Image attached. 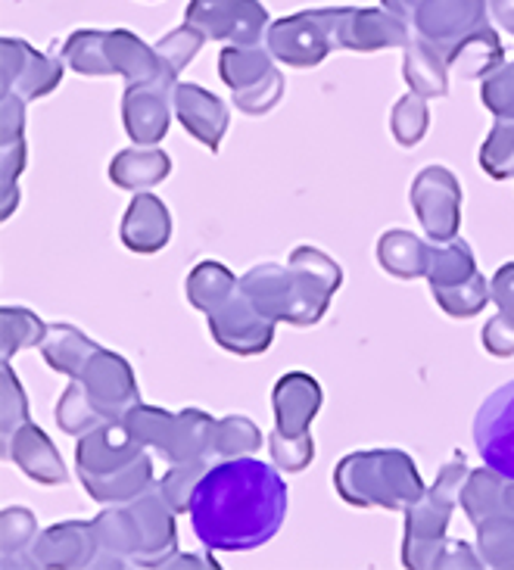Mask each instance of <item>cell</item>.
I'll return each instance as SVG.
<instances>
[{
  "mask_svg": "<svg viewBox=\"0 0 514 570\" xmlns=\"http://www.w3.org/2000/svg\"><path fill=\"white\" fill-rule=\"evenodd\" d=\"M125 431L138 440L140 446L154 449L169 464L200 462L212 452V431L216 417L206 415L200 409H185V412H166L138 402L128 409L122 417Z\"/></svg>",
  "mask_w": 514,
  "mask_h": 570,
  "instance_id": "6",
  "label": "cell"
},
{
  "mask_svg": "<svg viewBox=\"0 0 514 570\" xmlns=\"http://www.w3.org/2000/svg\"><path fill=\"white\" fill-rule=\"evenodd\" d=\"M434 299L439 303V308H443L446 315H452V318H474L477 312L486 308V303H490L493 296H490V281L477 272L474 278L462 281V284H455V287L434 291Z\"/></svg>",
  "mask_w": 514,
  "mask_h": 570,
  "instance_id": "39",
  "label": "cell"
},
{
  "mask_svg": "<svg viewBox=\"0 0 514 570\" xmlns=\"http://www.w3.org/2000/svg\"><path fill=\"white\" fill-rule=\"evenodd\" d=\"M467 480V468L462 455H455L439 474L431 490H424L405 509V542L403 561L412 570H436L439 556L446 546V527H449L452 509L462 499V487Z\"/></svg>",
  "mask_w": 514,
  "mask_h": 570,
  "instance_id": "5",
  "label": "cell"
},
{
  "mask_svg": "<svg viewBox=\"0 0 514 570\" xmlns=\"http://www.w3.org/2000/svg\"><path fill=\"white\" fill-rule=\"evenodd\" d=\"M0 53H3V94L7 97H19L22 104H31V100L45 97L60 85L66 62L38 53L29 41L3 38Z\"/></svg>",
  "mask_w": 514,
  "mask_h": 570,
  "instance_id": "16",
  "label": "cell"
},
{
  "mask_svg": "<svg viewBox=\"0 0 514 570\" xmlns=\"http://www.w3.org/2000/svg\"><path fill=\"white\" fill-rule=\"evenodd\" d=\"M237 287H240V281L234 278L231 268H225L216 259H206V263H200L187 275V299H190V306L200 308V312L216 308Z\"/></svg>",
  "mask_w": 514,
  "mask_h": 570,
  "instance_id": "32",
  "label": "cell"
},
{
  "mask_svg": "<svg viewBox=\"0 0 514 570\" xmlns=\"http://www.w3.org/2000/svg\"><path fill=\"white\" fill-rule=\"evenodd\" d=\"M162 62V60H159ZM175 85H178V72H171L162 62L159 76L147 78V81H131L125 88L122 97V122L128 138L140 144V147H154L166 138L171 125V112H175Z\"/></svg>",
  "mask_w": 514,
  "mask_h": 570,
  "instance_id": "7",
  "label": "cell"
},
{
  "mask_svg": "<svg viewBox=\"0 0 514 570\" xmlns=\"http://www.w3.org/2000/svg\"><path fill=\"white\" fill-rule=\"evenodd\" d=\"M97 350L100 346L72 324H47V334L41 340V353H45L47 365L66 374V377H72V381L81 377V371Z\"/></svg>",
  "mask_w": 514,
  "mask_h": 570,
  "instance_id": "23",
  "label": "cell"
},
{
  "mask_svg": "<svg viewBox=\"0 0 514 570\" xmlns=\"http://www.w3.org/2000/svg\"><path fill=\"white\" fill-rule=\"evenodd\" d=\"M340 265L322 249L312 247L294 249L287 265L263 263L240 278L244 293L265 318L287 322L294 327L322 322L330 306V296L340 291Z\"/></svg>",
  "mask_w": 514,
  "mask_h": 570,
  "instance_id": "2",
  "label": "cell"
},
{
  "mask_svg": "<svg viewBox=\"0 0 514 570\" xmlns=\"http://www.w3.org/2000/svg\"><path fill=\"white\" fill-rule=\"evenodd\" d=\"M477 552L483 558V568L514 570V518L496 514L477 527Z\"/></svg>",
  "mask_w": 514,
  "mask_h": 570,
  "instance_id": "35",
  "label": "cell"
},
{
  "mask_svg": "<svg viewBox=\"0 0 514 570\" xmlns=\"http://www.w3.org/2000/svg\"><path fill=\"white\" fill-rule=\"evenodd\" d=\"M287 514V483L271 464L225 459L202 474L190 499V524L202 546L249 552L278 537Z\"/></svg>",
  "mask_w": 514,
  "mask_h": 570,
  "instance_id": "1",
  "label": "cell"
},
{
  "mask_svg": "<svg viewBox=\"0 0 514 570\" xmlns=\"http://www.w3.org/2000/svg\"><path fill=\"white\" fill-rule=\"evenodd\" d=\"M3 144V166H0V171H3V213L0 216L10 218L13 216V209L19 206V187H16V181H19V175H22V169H26V140L16 138V140H0Z\"/></svg>",
  "mask_w": 514,
  "mask_h": 570,
  "instance_id": "47",
  "label": "cell"
},
{
  "mask_svg": "<svg viewBox=\"0 0 514 570\" xmlns=\"http://www.w3.org/2000/svg\"><path fill=\"white\" fill-rule=\"evenodd\" d=\"M502 493H505V478L493 471L490 464L481 471H471L462 487V509H465L467 521L474 527H481L483 521L502 514Z\"/></svg>",
  "mask_w": 514,
  "mask_h": 570,
  "instance_id": "29",
  "label": "cell"
},
{
  "mask_svg": "<svg viewBox=\"0 0 514 570\" xmlns=\"http://www.w3.org/2000/svg\"><path fill=\"white\" fill-rule=\"evenodd\" d=\"M477 275V263L474 253L465 240H446V244H434L431 247V268H427V281H431V293L455 287L462 281Z\"/></svg>",
  "mask_w": 514,
  "mask_h": 570,
  "instance_id": "31",
  "label": "cell"
},
{
  "mask_svg": "<svg viewBox=\"0 0 514 570\" xmlns=\"http://www.w3.org/2000/svg\"><path fill=\"white\" fill-rule=\"evenodd\" d=\"M412 209L418 213L424 234L434 244H446L458 237L462 228V185L449 169L443 166H427L415 175L412 181Z\"/></svg>",
  "mask_w": 514,
  "mask_h": 570,
  "instance_id": "10",
  "label": "cell"
},
{
  "mask_svg": "<svg viewBox=\"0 0 514 570\" xmlns=\"http://www.w3.org/2000/svg\"><path fill=\"white\" fill-rule=\"evenodd\" d=\"M209 318V331L221 350H228L234 355H259L271 346L275 340V324L271 318H265L259 308L253 306L244 287L221 299L216 308L206 312Z\"/></svg>",
  "mask_w": 514,
  "mask_h": 570,
  "instance_id": "12",
  "label": "cell"
},
{
  "mask_svg": "<svg viewBox=\"0 0 514 570\" xmlns=\"http://www.w3.org/2000/svg\"><path fill=\"white\" fill-rule=\"evenodd\" d=\"M481 100L496 119H514V62H502L483 78Z\"/></svg>",
  "mask_w": 514,
  "mask_h": 570,
  "instance_id": "44",
  "label": "cell"
},
{
  "mask_svg": "<svg viewBox=\"0 0 514 570\" xmlns=\"http://www.w3.org/2000/svg\"><path fill=\"white\" fill-rule=\"evenodd\" d=\"M330 29H334L337 50H358V53H372V50H384V47H405L412 41L405 19L393 16L389 10L340 7V10H330Z\"/></svg>",
  "mask_w": 514,
  "mask_h": 570,
  "instance_id": "13",
  "label": "cell"
},
{
  "mask_svg": "<svg viewBox=\"0 0 514 570\" xmlns=\"http://www.w3.org/2000/svg\"><path fill=\"white\" fill-rule=\"evenodd\" d=\"M187 26L206 35V41L231 45H263L268 35V10L259 0H190L185 13Z\"/></svg>",
  "mask_w": 514,
  "mask_h": 570,
  "instance_id": "8",
  "label": "cell"
},
{
  "mask_svg": "<svg viewBox=\"0 0 514 570\" xmlns=\"http://www.w3.org/2000/svg\"><path fill=\"white\" fill-rule=\"evenodd\" d=\"M78 478L91 499L119 505L150 490L154 462L122 421H107L78 440Z\"/></svg>",
  "mask_w": 514,
  "mask_h": 570,
  "instance_id": "3",
  "label": "cell"
},
{
  "mask_svg": "<svg viewBox=\"0 0 514 570\" xmlns=\"http://www.w3.org/2000/svg\"><path fill=\"white\" fill-rule=\"evenodd\" d=\"M171 100H175V116L190 131V138L206 144L209 150H218L228 131V109L216 94H209L194 81H178Z\"/></svg>",
  "mask_w": 514,
  "mask_h": 570,
  "instance_id": "20",
  "label": "cell"
},
{
  "mask_svg": "<svg viewBox=\"0 0 514 570\" xmlns=\"http://www.w3.org/2000/svg\"><path fill=\"white\" fill-rule=\"evenodd\" d=\"M280 94H284V76H280L278 69H271L256 85H249L244 91H234V104L247 116H265L268 109L278 104Z\"/></svg>",
  "mask_w": 514,
  "mask_h": 570,
  "instance_id": "45",
  "label": "cell"
},
{
  "mask_svg": "<svg viewBox=\"0 0 514 570\" xmlns=\"http://www.w3.org/2000/svg\"><path fill=\"white\" fill-rule=\"evenodd\" d=\"M62 62L76 69L78 76H112V62L107 57V31H76L66 38L60 50Z\"/></svg>",
  "mask_w": 514,
  "mask_h": 570,
  "instance_id": "33",
  "label": "cell"
},
{
  "mask_svg": "<svg viewBox=\"0 0 514 570\" xmlns=\"http://www.w3.org/2000/svg\"><path fill=\"white\" fill-rule=\"evenodd\" d=\"M202 41H206V35L185 22L181 29H175L169 31L166 38H159L154 47H156V57L166 62L171 72H178V76H181V69L197 57V50L202 47Z\"/></svg>",
  "mask_w": 514,
  "mask_h": 570,
  "instance_id": "42",
  "label": "cell"
},
{
  "mask_svg": "<svg viewBox=\"0 0 514 570\" xmlns=\"http://www.w3.org/2000/svg\"><path fill=\"white\" fill-rule=\"evenodd\" d=\"M490 296L496 303L498 312H512L514 315V263L502 265L493 281H490Z\"/></svg>",
  "mask_w": 514,
  "mask_h": 570,
  "instance_id": "50",
  "label": "cell"
},
{
  "mask_svg": "<svg viewBox=\"0 0 514 570\" xmlns=\"http://www.w3.org/2000/svg\"><path fill=\"white\" fill-rule=\"evenodd\" d=\"M502 60H505V50H502L498 35L490 29V26H483V29L474 31L465 45L458 47L446 62H449L452 69L462 78H486L490 72H496L498 66H502Z\"/></svg>",
  "mask_w": 514,
  "mask_h": 570,
  "instance_id": "30",
  "label": "cell"
},
{
  "mask_svg": "<svg viewBox=\"0 0 514 570\" xmlns=\"http://www.w3.org/2000/svg\"><path fill=\"white\" fill-rule=\"evenodd\" d=\"M449 62L446 57L434 50L427 41L412 38L405 45L403 57V76L408 81V88L421 97H446L449 94V76H446Z\"/></svg>",
  "mask_w": 514,
  "mask_h": 570,
  "instance_id": "25",
  "label": "cell"
},
{
  "mask_svg": "<svg viewBox=\"0 0 514 570\" xmlns=\"http://www.w3.org/2000/svg\"><path fill=\"white\" fill-rule=\"evenodd\" d=\"M107 57L116 69V76L128 78V85L147 81V78L159 76V69H162V62L156 57V47L144 45L138 35L125 29L107 31Z\"/></svg>",
  "mask_w": 514,
  "mask_h": 570,
  "instance_id": "27",
  "label": "cell"
},
{
  "mask_svg": "<svg viewBox=\"0 0 514 570\" xmlns=\"http://www.w3.org/2000/svg\"><path fill=\"white\" fill-rule=\"evenodd\" d=\"M209 471V459H200V462H185V464H171L169 474L159 483V493L169 502V509L178 514V511H190V499L200 487L202 474Z\"/></svg>",
  "mask_w": 514,
  "mask_h": 570,
  "instance_id": "41",
  "label": "cell"
},
{
  "mask_svg": "<svg viewBox=\"0 0 514 570\" xmlns=\"http://www.w3.org/2000/svg\"><path fill=\"white\" fill-rule=\"evenodd\" d=\"M47 334V324L29 312V308H3L0 312V343H3V362H10L13 353L41 346Z\"/></svg>",
  "mask_w": 514,
  "mask_h": 570,
  "instance_id": "36",
  "label": "cell"
},
{
  "mask_svg": "<svg viewBox=\"0 0 514 570\" xmlns=\"http://www.w3.org/2000/svg\"><path fill=\"white\" fill-rule=\"evenodd\" d=\"M483 350L496 358L514 355V315L512 312H498L483 327Z\"/></svg>",
  "mask_w": 514,
  "mask_h": 570,
  "instance_id": "49",
  "label": "cell"
},
{
  "mask_svg": "<svg viewBox=\"0 0 514 570\" xmlns=\"http://www.w3.org/2000/svg\"><path fill=\"white\" fill-rule=\"evenodd\" d=\"M268 452H271V462L284 468V471H306L315 455V440L312 433H299V436H287V433L271 431L268 436Z\"/></svg>",
  "mask_w": 514,
  "mask_h": 570,
  "instance_id": "43",
  "label": "cell"
},
{
  "mask_svg": "<svg viewBox=\"0 0 514 570\" xmlns=\"http://www.w3.org/2000/svg\"><path fill=\"white\" fill-rule=\"evenodd\" d=\"M481 169L496 178L508 181L514 178V125L512 119H496L493 131L486 135L481 147Z\"/></svg>",
  "mask_w": 514,
  "mask_h": 570,
  "instance_id": "38",
  "label": "cell"
},
{
  "mask_svg": "<svg viewBox=\"0 0 514 570\" xmlns=\"http://www.w3.org/2000/svg\"><path fill=\"white\" fill-rule=\"evenodd\" d=\"M57 424H60V431H66L69 436H85V433H91L93 428L107 424V417L93 409V402L91 396H88L85 384H81V381H72V386L62 393L60 405H57Z\"/></svg>",
  "mask_w": 514,
  "mask_h": 570,
  "instance_id": "37",
  "label": "cell"
},
{
  "mask_svg": "<svg viewBox=\"0 0 514 570\" xmlns=\"http://www.w3.org/2000/svg\"><path fill=\"white\" fill-rule=\"evenodd\" d=\"M263 446V431L244 415L218 417L216 431H212V452L209 459H240Z\"/></svg>",
  "mask_w": 514,
  "mask_h": 570,
  "instance_id": "34",
  "label": "cell"
},
{
  "mask_svg": "<svg viewBox=\"0 0 514 570\" xmlns=\"http://www.w3.org/2000/svg\"><path fill=\"white\" fill-rule=\"evenodd\" d=\"M3 440H10L26 421H29V402L22 393V384L16 381L10 362H3Z\"/></svg>",
  "mask_w": 514,
  "mask_h": 570,
  "instance_id": "48",
  "label": "cell"
},
{
  "mask_svg": "<svg viewBox=\"0 0 514 570\" xmlns=\"http://www.w3.org/2000/svg\"><path fill=\"white\" fill-rule=\"evenodd\" d=\"M474 443L483 462L514 480V381L498 386L481 405L474 417Z\"/></svg>",
  "mask_w": 514,
  "mask_h": 570,
  "instance_id": "15",
  "label": "cell"
},
{
  "mask_svg": "<svg viewBox=\"0 0 514 570\" xmlns=\"http://www.w3.org/2000/svg\"><path fill=\"white\" fill-rule=\"evenodd\" d=\"M380 3H384V10H389L393 16H399V19H405V22H412V19L418 16L424 0H380Z\"/></svg>",
  "mask_w": 514,
  "mask_h": 570,
  "instance_id": "51",
  "label": "cell"
},
{
  "mask_svg": "<svg viewBox=\"0 0 514 570\" xmlns=\"http://www.w3.org/2000/svg\"><path fill=\"white\" fill-rule=\"evenodd\" d=\"M100 556L97 546V533H93V521H69V524H57L38 533L31 558L41 568H93Z\"/></svg>",
  "mask_w": 514,
  "mask_h": 570,
  "instance_id": "18",
  "label": "cell"
},
{
  "mask_svg": "<svg viewBox=\"0 0 514 570\" xmlns=\"http://www.w3.org/2000/svg\"><path fill=\"white\" fill-rule=\"evenodd\" d=\"M0 533H3V561L10 564L16 556H22V549L38 537V524L26 509H7L0 518Z\"/></svg>",
  "mask_w": 514,
  "mask_h": 570,
  "instance_id": "46",
  "label": "cell"
},
{
  "mask_svg": "<svg viewBox=\"0 0 514 570\" xmlns=\"http://www.w3.org/2000/svg\"><path fill=\"white\" fill-rule=\"evenodd\" d=\"M486 13L490 0H424L412 26L421 41H427L449 60L474 31L490 26Z\"/></svg>",
  "mask_w": 514,
  "mask_h": 570,
  "instance_id": "11",
  "label": "cell"
},
{
  "mask_svg": "<svg viewBox=\"0 0 514 570\" xmlns=\"http://www.w3.org/2000/svg\"><path fill=\"white\" fill-rule=\"evenodd\" d=\"M502 514L514 518V480L505 478V493H502Z\"/></svg>",
  "mask_w": 514,
  "mask_h": 570,
  "instance_id": "53",
  "label": "cell"
},
{
  "mask_svg": "<svg viewBox=\"0 0 514 570\" xmlns=\"http://www.w3.org/2000/svg\"><path fill=\"white\" fill-rule=\"evenodd\" d=\"M122 244L131 253H159L171 240V216L154 194H138L122 218Z\"/></svg>",
  "mask_w": 514,
  "mask_h": 570,
  "instance_id": "22",
  "label": "cell"
},
{
  "mask_svg": "<svg viewBox=\"0 0 514 570\" xmlns=\"http://www.w3.org/2000/svg\"><path fill=\"white\" fill-rule=\"evenodd\" d=\"M169 154H162L156 147H140V144L135 150L116 154L109 163V178L116 181V187H125V190H144V187L159 185L169 178Z\"/></svg>",
  "mask_w": 514,
  "mask_h": 570,
  "instance_id": "24",
  "label": "cell"
},
{
  "mask_svg": "<svg viewBox=\"0 0 514 570\" xmlns=\"http://www.w3.org/2000/svg\"><path fill=\"white\" fill-rule=\"evenodd\" d=\"M271 409H275V431L287 436L309 433L312 421L322 409V384L306 371L284 374L271 393Z\"/></svg>",
  "mask_w": 514,
  "mask_h": 570,
  "instance_id": "19",
  "label": "cell"
},
{
  "mask_svg": "<svg viewBox=\"0 0 514 570\" xmlns=\"http://www.w3.org/2000/svg\"><path fill=\"white\" fill-rule=\"evenodd\" d=\"M271 50H265L263 45L240 47L231 45L221 50L218 57V76L231 88V91H244L249 85H256L259 78H265L275 66H271Z\"/></svg>",
  "mask_w": 514,
  "mask_h": 570,
  "instance_id": "28",
  "label": "cell"
},
{
  "mask_svg": "<svg viewBox=\"0 0 514 570\" xmlns=\"http://www.w3.org/2000/svg\"><path fill=\"white\" fill-rule=\"evenodd\" d=\"M334 490L356 509L405 511L427 487L412 455L399 449H368L346 455L334 468Z\"/></svg>",
  "mask_w": 514,
  "mask_h": 570,
  "instance_id": "4",
  "label": "cell"
},
{
  "mask_svg": "<svg viewBox=\"0 0 514 570\" xmlns=\"http://www.w3.org/2000/svg\"><path fill=\"white\" fill-rule=\"evenodd\" d=\"M377 263L393 278H427L431 268V244L408 232H387L377 240Z\"/></svg>",
  "mask_w": 514,
  "mask_h": 570,
  "instance_id": "26",
  "label": "cell"
},
{
  "mask_svg": "<svg viewBox=\"0 0 514 570\" xmlns=\"http://www.w3.org/2000/svg\"><path fill=\"white\" fill-rule=\"evenodd\" d=\"M424 100H427V97L408 91L403 100L393 107V112H389V131H393L396 144L415 147V144L424 140L427 125H431V116H427V104H424Z\"/></svg>",
  "mask_w": 514,
  "mask_h": 570,
  "instance_id": "40",
  "label": "cell"
},
{
  "mask_svg": "<svg viewBox=\"0 0 514 570\" xmlns=\"http://www.w3.org/2000/svg\"><path fill=\"white\" fill-rule=\"evenodd\" d=\"M131 511L138 521L140 556L135 558V568H166L175 552H178V537H175V511L162 493H144L131 499Z\"/></svg>",
  "mask_w": 514,
  "mask_h": 570,
  "instance_id": "17",
  "label": "cell"
},
{
  "mask_svg": "<svg viewBox=\"0 0 514 570\" xmlns=\"http://www.w3.org/2000/svg\"><path fill=\"white\" fill-rule=\"evenodd\" d=\"M88 396H91L93 409L107 421H122L128 409L138 405V381L135 371L125 362L122 355L109 353V350H97L91 362L85 365L81 377H78Z\"/></svg>",
  "mask_w": 514,
  "mask_h": 570,
  "instance_id": "14",
  "label": "cell"
},
{
  "mask_svg": "<svg viewBox=\"0 0 514 570\" xmlns=\"http://www.w3.org/2000/svg\"><path fill=\"white\" fill-rule=\"evenodd\" d=\"M490 13L496 16L502 29L514 35V0H490Z\"/></svg>",
  "mask_w": 514,
  "mask_h": 570,
  "instance_id": "52",
  "label": "cell"
},
{
  "mask_svg": "<svg viewBox=\"0 0 514 570\" xmlns=\"http://www.w3.org/2000/svg\"><path fill=\"white\" fill-rule=\"evenodd\" d=\"M265 45L278 62H287L294 69H309L327 60L334 47V29H330V10H303L268 26Z\"/></svg>",
  "mask_w": 514,
  "mask_h": 570,
  "instance_id": "9",
  "label": "cell"
},
{
  "mask_svg": "<svg viewBox=\"0 0 514 570\" xmlns=\"http://www.w3.org/2000/svg\"><path fill=\"white\" fill-rule=\"evenodd\" d=\"M3 449H7V455H10V462L19 464L34 483L60 487V483H66V478H69L57 446H53L50 436H47L38 424H31V421H26L10 440H3Z\"/></svg>",
  "mask_w": 514,
  "mask_h": 570,
  "instance_id": "21",
  "label": "cell"
}]
</instances>
